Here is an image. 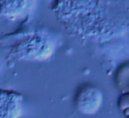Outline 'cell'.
<instances>
[{"mask_svg":"<svg viewBox=\"0 0 129 118\" xmlns=\"http://www.w3.org/2000/svg\"><path fill=\"white\" fill-rule=\"evenodd\" d=\"M119 107L122 110H126L129 108V92L126 93L119 100Z\"/></svg>","mask_w":129,"mask_h":118,"instance_id":"obj_1","label":"cell"},{"mask_svg":"<svg viewBox=\"0 0 129 118\" xmlns=\"http://www.w3.org/2000/svg\"><path fill=\"white\" fill-rule=\"evenodd\" d=\"M125 114H126L127 116H129V108H127V109H126L125 110Z\"/></svg>","mask_w":129,"mask_h":118,"instance_id":"obj_2","label":"cell"},{"mask_svg":"<svg viewBox=\"0 0 129 118\" xmlns=\"http://www.w3.org/2000/svg\"><path fill=\"white\" fill-rule=\"evenodd\" d=\"M128 117H129V116H128Z\"/></svg>","mask_w":129,"mask_h":118,"instance_id":"obj_3","label":"cell"}]
</instances>
